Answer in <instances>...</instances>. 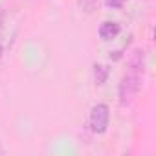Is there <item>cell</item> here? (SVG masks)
I'll use <instances>...</instances> for the list:
<instances>
[{"label": "cell", "instance_id": "7a4b0ae2", "mask_svg": "<svg viewBox=\"0 0 156 156\" xmlns=\"http://www.w3.org/2000/svg\"><path fill=\"white\" fill-rule=\"evenodd\" d=\"M108 118H110L108 107L103 105V103L96 105L92 108V112H90V129L96 134H103L107 130V127H108Z\"/></svg>", "mask_w": 156, "mask_h": 156}, {"label": "cell", "instance_id": "3957f363", "mask_svg": "<svg viewBox=\"0 0 156 156\" xmlns=\"http://www.w3.org/2000/svg\"><path fill=\"white\" fill-rule=\"evenodd\" d=\"M118 33H119V24H118V22L107 20V22H103V24L99 26V37H101L103 41H112V39L118 37Z\"/></svg>", "mask_w": 156, "mask_h": 156}, {"label": "cell", "instance_id": "6da1fadb", "mask_svg": "<svg viewBox=\"0 0 156 156\" xmlns=\"http://www.w3.org/2000/svg\"><path fill=\"white\" fill-rule=\"evenodd\" d=\"M140 87H141V73H138V72L125 73L119 83V103L129 105L132 101V98L138 94Z\"/></svg>", "mask_w": 156, "mask_h": 156}, {"label": "cell", "instance_id": "277c9868", "mask_svg": "<svg viewBox=\"0 0 156 156\" xmlns=\"http://www.w3.org/2000/svg\"><path fill=\"white\" fill-rule=\"evenodd\" d=\"M130 72H138V73H143V66H145V57H143V51L141 50H134L132 55H130Z\"/></svg>", "mask_w": 156, "mask_h": 156}, {"label": "cell", "instance_id": "52a82bcc", "mask_svg": "<svg viewBox=\"0 0 156 156\" xmlns=\"http://www.w3.org/2000/svg\"><path fill=\"white\" fill-rule=\"evenodd\" d=\"M0 55H2V44H0Z\"/></svg>", "mask_w": 156, "mask_h": 156}, {"label": "cell", "instance_id": "8992f818", "mask_svg": "<svg viewBox=\"0 0 156 156\" xmlns=\"http://www.w3.org/2000/svg\"><path fill=\"white\" fill-rule=\"evenodd\" d=\"M105 2H107L108 8H114V9H116V8H121V6H123L125 0H105Z\"/></svg>", "mask_w": 156, "mask_h": 156}, {"label": "cell", "instance_id": "5b68a950", "mask_svg": "<svg viewBox=\"0 0 156 156\" xmlns=\"http://www.w3.org/2000/svg\"><path fill=\"white\" fill-rule=\"evenodd\" d=\"M107 75H108V68L105 64H96L94 66V77H96L98 85H103L107 81Z\"/></svg>", "mask_w": 156, "mask_h": 156}]
</instances>
